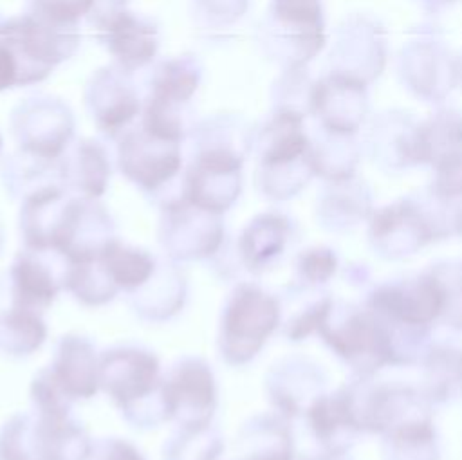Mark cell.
I'll use <instances>...</instances> for the list:
<instances>
[{"instance_id": "cell-1", "label": "cell", "mask_w": 462, "mask_h": 460, "mask_svg": "<svg viewBox=\"0 0 462 460\" xmlns=\"http://www.w3.org/2000/svg\"><path fill=\"white\" fill-rule=\"evenodd\" d=\"M188 143L179 195L222 216L242 193L244 150L249 148V137L242 135L238 119L220 114L197 121Z\"/></svg>"}, {"instance_id": "cell-2", "label": "cell", "mask_w": 462, "mask_h": 460, "mask_svg": "<svg viewBox=\"0 0 462 460\" xmlns=\"http://www.w3.org/2000/svg\"><path fill=\"white\" fill-rule=\"evenodd\" d=\"M159 357L141 345H116L99 354V388L135 429L168 422Z\"/></svg>"}, {"instance_id": "cell-3", "label": "cell", "mask_w": 462, "mask_h": 460, "mask_svg": "<svg viewBox=\"0 0 462 460\" xmlns=\"http://www.w3.org/2000/svg\"><path fill=\"white\" fill-rule=\"evenodd\" d=\"M202 63L195 54L168 56L152 65L137 124L157 137L188 143L195 126L191 101L202 83Z\"/></svg>"}, {"instance_id": "cell-4", "label": "cell", "mask_w": 462, "mask_h": 460, "mask_svg": "<svg viewBox=\"0 0 462 460\" xmlns=\"http://www.w3.org/2000/svg\"><path fill=\"white\" fill-rule=\"evenodd\" d=\"M92 447L70 413H16L0 429V460H88Z\"/></svg>"}, {"instance_id": "cell-5", "label": "cell", "mask_w": 462, "mask_h": 460, "mask_svg": "<svg viewBox=\"0 0 462 460\" xmlns=\"http://www.w3.org/2000/svg\"><path fill=\"white\" fill-rule=\"evenodd\" d=\"M0 40L20 69V87H32L69 61L81 45L79 29L52 25L31 13L0 20Z\"/></svg>"}, {"instance_id": "cell-6", "label": "cell", "mask_w": 462, "mask_h": 460, "mask_svg": "<svg viewBox=\"0 0 462 460\" xmlns=\"http://www.w3.org/2000/svg\"><path fill=\"white\" fill-rule=\"evenodd\" d=\"M276 323V301L254 283H238L226 296L218 317V357L231 366L249 363L262 350Z\"/></svg>"}, {"instance_id": "cell-7", "label": "cell", "mask_w": 462, "mask_h": 460, "mask_svg": "<svg viewBox=\"0 0 462 460\" xmlns=\"http://www.w3.org/2000/svg\"><path fill=\"white\" fill-rule=\"evenodd\" d=\"M87 23L119 69L135 76L155 63L159 27L152 18L132 11L128 0H96Z\"/></svg>"}, {"instance_id": "cell-8", "label": "cell", "mask_w": 462, "mask_h": 460, "mask_svg": "<svg viewBox=\"0 0 462 460\" xmlns=\"http://www.w3.org/2000/svg\"><path fill=\"white\" fill-rule=\"evenodd\" d=\"M9 130L18 152L56 162L76 141V117L63 99L34 94L13 106Z\"/></svg>"}, {"instance_id": "cell-9", "label": "cell", "mask_w": 462, "mask_h": 460, "mask_svg": "<svg viewBox=\"0 0 462 460\" xmlns=\"http://www.w3.org/2000/svg\"><path fill=\"white\" fill-rule=\"evenodd\" d=\"M116 168L144 195H162L182 175L184 144L144 132L137 123L116 139Z\"/></svg>"}, {"instance_id": "cell-10", "label": "cell", "mask_w": 462, "mask_h": 460, "mask_svg": "<svg viewBox=\"0 0 462 460\" xmlns=\"http://www.w3.org/2000/svg\"><path fill=\"white\" fill-rule=\"evenodd\" d=\"M159 244L173 262L217 258L226 244V227L220 215L200 209L180 195L161 204Z\"/></svg>"}, {"instance_id": "cell-11", "label": "cell", "mask_w": 462, "mask_h": 460, "mask_svg": "<svg viewBox=\"0 0 462 460\" xmlns=\"http://www.w3.org/2000/svg\"><path fill=\"white\" fill-rule=\"evenodd\" d=\"M217 379L211 366L197 355L179 357L162 377V402L175 428L211 426L217 411Z\"/></svg>"}, {"instance_id": "cell-12", "label": "cell", "mask_w": 462, "mask_h": 460, "mask_svg": "<svg viewBox=\"0 0 462 460\" xmlns=\"http://www.w3.org/2000/svg\"><path fill=\"white\" fill-rule=\"evenodd\" d=\"M143 96L134 74L114 63L92 70L83 87V105L92 124L114 143L139 121Z\"/></svg>"}, {"instance_id": "cell-13", "label": "cell", "mask_w": 462, "mask_h": 460, "mask_svg": "<svg viewBox=\"0 0 462 460\" xmlns=\"http://www.w3.org/2000/svg\"><path fill=\"white\" fill-rule=\"evenodd\" d=\"M63 258L23 247L0 274V310L23 308L43 314L63 289Z\"/></svg>"}, {"instance_id": "cell-14", "label": "cell", "mask_w": 462, "mask_h": 460, "mask_svg": "<svg viewBox=\"0 0 462 460\" xmlns=\"http://www.w3.org/2000/svg\"><path fill=\"white\" fill-rule=\"evenodd\" d=\"M49 372L72 400L92 399L99 388V354L90 339L79 334L61 336L52 352Z\"/></svg>"}, {"instance_id": "cell-15", "label": "cell", "mask_w": 462, "mask_h": 460, "mask_svg": "<svg viewBox=\"0 0 462 460\" xmlns=\"http://www.w3.org/2000/svg\"><path fill=\"white\" fill-rule=\"evenodd\" d=\"M60 173L67 191L99 200L106 193L112 177L110 150L94 137L76 139L60 159Z\"/></svg>"}, {"instance_id": "cell-16", "label": "cell", "mask_w": 462, "mask_h": 460, "mask_svg": "<svg viewBox=\"0 0 462 460\" xmlns=\"http://www.w3.org/2000/svg\"><path fill=\"white\" fill-rule=\"evenodd\" d=\"M188 296L182 269L173 260H159L155 274L135 292L128 294L130 308L146 321L161 323L177 316Z\"/></svg>"}, {"instance_id": "cell-17", "label": "cell", "mask_w": 462, "mask_h": 460, "mask_svg": "<svg viewBox=\"0 0 462 460\" xmlns=\"http://www.w3.org/2000/svg\"><path fill=\"white\" fill-rule=\"evenodd\" d=\"M99 260L117 290L126 294L139 290L155 274L159 265L155 254L143 247L125 244L117 236L106 244Z\"/></svg>"}, {"instance_id": "cell-18", "label": "cell", "mask_w": 462, "mask_h": 460, "mask_svg": "<svg viewBox=\"0 0 462 460\" xmlns=\"http://www.w3.org/2000/svg\"><path fill=\"white\" fill-rule=\"evenodd\" d=\"M285 222L282 216L263 213L254 216L238 235L236 256L249 272L263 271L273 256L283 247Z\"/></svg>"}, {"instance_id": "cell-19", "label": "cell", "mask_w": 462, "mask_h": 460, "mask_svg": "<svg viewBox=\"0 0 462 460\" xmlns=\"http://www.w3.org/2000/svg\"><path fill=\"white\" fill-rule=\"evenodd\" d=\"M63 289L81 305L101 307L116 299L117 287L108 278L99 256L63 260Z\"/></svg>"}, {"instance_id": "cell-20", "label": "cell", "mask_w": 462, "mask_h": 460, "mask_svg": "<svg viewBox=\"0 0 462 460\" xmlns=\"http://www.w3.org/2000/svg\"><path fill=\"white\" fill-rule=\"evenodd\" d=\"M2 184L13 198H23L25 195L52 184H61L60 161H43L32 155L14 152L4 161Z\"/></svg>"}, {"instance_id": "cell-21", "label": "cell", "mask_w": 462, "mask_h": 460, "mask_svg": "<svg viewBox=\"0 0 462 460\" xmlns=\"http://www.w3.org/2000/svg\"><path fill=\"white\" fill-rule=\"evenodd\" d=\"M43 314L23 308L0 310V350L13 357H29L47 339Z\"/></svg>"}, {"instance_id": "cell-22", "label": "cell", "mask_w": 462, "mask_h": 460, "mask_svg": "<svg viewBox=\"0 0 462 460\" xmlns=\"http://www.w3.org/2000/svg\"><path fill=\"white\" fill-rule=\"evenodd\" d=\"M224 442L213 426L175 428L162 446V460H218Z\"/></svg>"}, {"instance_id": "cell-23", "label": "cell", "mask_w": 462, "mask_h": 460, "mask_svg": "<svg viewBox=\"0 0 462 460\" xmlns=\"http://www.w3.org/2000/svg\"><path fill=\"white\" fill-rule=\"evenodd\" d=\"M249 0H189V16L200 29H227L247 11Z\"/></svg>"}, {"instance_id": "cell-24", "label": "cell", "mask_w": 462, "mask_h": 460, "mask_svg": "<svg viewBox=\"0 0 462 460\" xmlns=\"http://www.w3.org/2000/svg\"><path fill=\"white\" fill-rule=\"evenodd\" d=\"M96 0H27V13L58 27L79 29L87 20Z\"/></svg>"}, {"instance_id": "cell-25", "label": "cell", "mask_w": 462, "mask_h": 460, "mask_svg": "<svg viewBox=\"0 0 462 460\" xmlns=\"http://www.w3.org/2000/svg\"><path fill=\"white\" fill-rule=\"evenodd\" d=\"M29 397L34 411L67 415L72 409L74 400L60 388V384L51 375L49 368L43 366L31 381Z\"/></svg>"}, {"instance_id": "cell-26", "label": "cell", "mask_w": 462, "mask_h": 460, "mask_svg": "<svg viewBox=\"0 0 462 460\" xmlns=\"http://www.w3.org/2000/svg\"><path fill=\"white\" fill-rule=\"evenodd\" d=\"M88 460H146L144 455L126 438L108 437L94 442Z\"/></svg>"}, {"instance_id": "cell-27", "label": "cell", "mask_w": 462, "mask_h": 460, "mask_svg": "<svg viewBox=\"0 0 462 460\" xmlns=\"http://www.w3.org/2000/svg\"><path fill=\"white\" fill-rule=\"evenodd\" d=\"M20 87V69L11 49L0 40V92Z\"/></svg>"}, {"instance_id": "cell-28", "label": "cell", "mask_w": 462, "mask_h": 460, "mask_svg": "<svg viewBox=\"0 0 462 460\" xmlns=\"http://www.w3.org/2000/svg\"><path fill=\"white\" fill-rule=\"evenodd\" d=\"M2 152H4V137L0 133V157H2Z\"/></svg>"}, {"instance_id": "cell-29", "label": "cell", "mask_w": 462, "mask_h": 460, "mask_svg": "<svg viewBox=\"0 0 462 460\" xmlns=\"http://www.w3.org/2000/svg\"><path fill=\"white\" fill-rule=\"evenodd\" d=\"M2 244H4V233H2V225H0V249H2Z\"/></svg>"}]
</instances>
